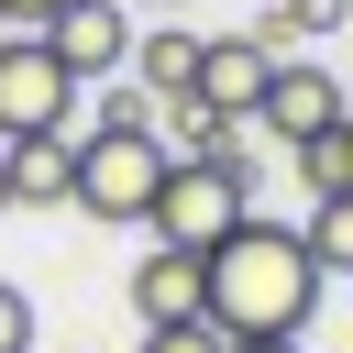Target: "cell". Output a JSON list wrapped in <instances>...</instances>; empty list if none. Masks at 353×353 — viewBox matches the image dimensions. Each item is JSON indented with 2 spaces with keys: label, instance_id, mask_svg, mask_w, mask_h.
<instances>
[{
  "label": "cell",
  "instance_id": "obj_1",
  "mask_svg": "<svg viewBox=\"0 0 353 353\" xmlns=\"http://www.w3.org/2000/svg\"><path fill=\"white\" fill-rule=\"evenodd\" d=\"M309 309H320V265H309L298 221L243 210V221L210 243V331H221V342H298Z\"/></svg>",
  "mask_w": 353,
  "mask_h": 353
},
{
  "label": "cell",
  "instance_id": "obj_2",
  "mask_svg": "<svg viewBox=\"0 0 353 353\" xmlns=\"http://www.w3.org/2000/svg\"><path fill=\"white\" fill-rule=\"evenodd\" d=\"M243 210H254V154H232V165H221V154H165L143 232H154V243H176V254H210Z\"/></svg>",
  "mask_w": 353,
  "mask_h": 353
},
{
  "label": "cell",
  "instance_id": "obj_3",
  "mask_svg": "<svg viewBox=\"0 0 353 353\" xmlns=\"http://www.w3.org/2000/svg\"><path fill=\"white\" fill-rule=\"evenodd\" d=\"M154 176H165V132H154V121H143V132L99 121V132H77L66 210H88V221H110V232H143V210H154Z\"/></svg>",
  "mask_w": 353,
  "mask_h": 353
},
{
  "label": "cell",
  "instance_id": "obj_4",
  "mask_svg": "<svg viewBox=\"0 0 353 353\" xmlns=\"http://www.w3.org/2000/svg\"><path fill=\"white\" fill-rule=\"evenodd\" d=\"M77 77L44 55V33H0V143H33V132H77Z\"/></svg>",
  "mask_w": 353,
  "mask_h": 353
},
{
  "label": "cell",
  "instance_id": "obj_5",
  "mask_svg": "<svg viewBox=\"0 0 353 353\" xmlns=\"http://www.w3.org/2000/svg\"><path fill=\"white\" fill-rule=\"evenodd\" d=\"M44 55H55L77 88H110V77L132 66V11H121V0H66V11L44 22Z\"/></svg>",
  "mask_w": 353,
  "mask_h": 353
},
{
  "label": "cell",
  "instance_id": "obj_6",
  "mask_svg": "<svg viewBox=\"0 0 353 353\" xmlns=\"http://www.w3.org/2000/svg\"><path fill=\"white\" fill-rule=\"evenodd\" d=\"M353 99H342V77L320 66V55H276V77H265V99H254V132H276V143H309V132H331Z\"/></svg>",
  "mask_w": 353,
  "mask_h": 353
},
{
  "label": "cell",
  "instance_id": "obj_7",
  "mask_svg": "<svg viewBox=\"0 0 353 353\" xmlns=\"http://www.w3.org/2000/svg\"><path fill=\"white\" fill-rule=\"evenodd\" d=\"M265 77H276V44H265V33H199V77H188V99H210L221 121H254Z\"/></svg>",
  "mask_w": 353,
  "mask_h": 353
},
{
  "label": "cell",
  "instance_id": "obj_8",
  "mask_svg": "<svg viewBox=\"0 0 353 353\" xmlns=\"http://www.w3.org/2000/svg\"><path fill=\"white\" fill-rule=\"evenodd\" d=\"M132 320H143V331H165V320H210V254L154 243V254L132 265Z\"/></svg>",
  "mask_w": 353,
  "mask_h": 353
},
{
  "label": "cell",
  "instance_id": "obj_9",
  "mask_svg": "<svg viewBox=\"0 0 353 353\" xmlns=\"http://www.w3.org/2000/svg\"><path fill=\"white\" fill-rule=\"evenodd\" d=\"M0 154H11V210H66L77 132H33V143H0Z\"/></svg>",
  "mask_w": 353,
  "mask_h": 353
},
{
  "label": "cell",
  "instance_id": "obj_10",
  "mask_svg": "<svg viewBox=\"0 0 353 353\" xmlns=\"http://www.w3.org/2000/svg\"><path fill=\"white\" fill-rule=\"evenodd\" d=\"M121 77H132V88L154 99V110H165V99H188V77H199V33H143Z\"/></svg>",
  "mask_w": 353,
  "mask_h": 353
},
{
  "label": "cell",
  "instance_id": "obj_11",
  "mask_svg": "<svg viewBox=\"0 0 353 353\" xmlns=\"http://www.w3.org/2000/svg\"><path fill=\"white\" fill-rule=\"evenodd\" d=\"M287 165H298V199H342V188H353V110H342L331 132L287 143Z\"/></svg>",
  "mask_w": 353,
  "mask_h": 353
},
{
  "label": "cell",
  "instance_id": "obj_12",
  "mask_svg": "<svg viewBox=\"0 0 353 353\" xmlns=\"http://www.w3.org/2000/svg\"><path fill=\"white\" fill-rule=\"evenodd\" d=\"M298 243H309V265H320V276H353V188H342V199H309Z\"/></svg>",
  "mask_w": 353,
  "mask_h": 353
},
{
  "label": "cell",
  "instance_id": "obj_13",
  "mask_svg": "<svg viewBox=\"0 0 353 353\" xmlns=\"http://www.w3.org/2000/svg\"><path fill=\"white\" fill-rule=\"evenodd\" d=\"M331 22H353V0H276V11H265V44H276V55H298V44H309V33H331Z\"/></svg>",
  "mask_w": 353,
  "mask_h": 353
},
{
  "label": "cell",
  "instance_id": "obj_14",
  "mask_svg": "<svg viewBox=\"0 0 353 353\" xmlns=\"http://www.w3.org/2000/svg\"><path fill=\"white\" fill-rule=\"evenodd\" d=\"M143 353H232L210 320H165V331H143Z\"/></svg>",
  "mask_w": 353,
  "mask_h": 353
},
{
  "label": "cell",
  "instance_id": "obj_15",
  "mask_svg": "<svg viewBox=\"0 0 353 353\" xmlns=\"http://www.w3.org/2000/svg\"><path fill=\"white\" fill-rule=\"evenodd\" d=\"M0 353H33V298L0 276Z\"/></svg>",
  "mask_w": 353,
  "mask_h": 353
},
{
  "label": "cell",
  "instance_id": "obj_16",
  "mask_svg": "<svg viewBox=\"0 0 353 353\" xmlns=\"http://www.w3.org/2000/svg\"><path fill=\"white\" fill-rule=\"evenodd\" d=\"M99 121H121V132H143V121H154V99H143V88L121 77V88H99Z\"/></svg>",
  "mask_w": 353,
  "mask_h": 353
},
{
  "label": "cell",
  "instance_id": "obj_17",
  "mask_svg": "<svg viewBox=\"0 0 353 353\" xmlns=\"http://www.w3.org/2000/svg\"><path fill=\"white\" fill-rule=\"evenodd\" d=\"M55 11H66V0H0V33H44Z\"/></svg>",
  "mask_w": 353,
  "mask_h": 353
},
{
  "label": "cell",
  "instance_id": "obj_18",
  "mask_svg": "<svg viewBox=\"0 0 353 353\" xmlns=\"http://www.w3.org/2000/svg\"><path fill=\"white\" fill-rule=\"evenodd\" d=\"M232 353H309V342H232Z\"/></svg>",
  "mask_w": 353,
  "mask_h": 353
},
{
  "label": "cell",
  "instance_id": "obj_19",
  "mask_svg": "<svg viewBox=\"0 0 353 353\" xmlns=\"http://www.w3.org/2000/svg\"><path fill=\"white\" fill-rule=\"evenodd\" d=\"M0 221H11V154H0Z\"/></svg>",
  "mask_w": 353,
  "mask_h": 353
}]
</instances>
